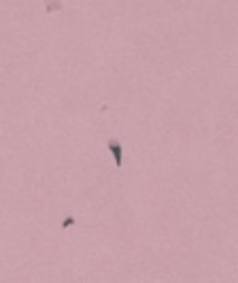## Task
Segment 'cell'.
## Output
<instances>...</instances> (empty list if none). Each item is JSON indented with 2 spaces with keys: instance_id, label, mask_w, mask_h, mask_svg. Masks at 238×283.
Wrapping results in <instances>:
<instances>
[{
  "instance_id": "3",
  "label": "cell",
  "mask_w": 238,
  "mask_h": 283,
  "mask_svg": "<svg viewBox=\"0 0 238 283\" xmlns=\"http://www.w3.org/2000/svg\"><path fill=\"white\" fill-rule=\"evenodd\" d=\"M62 226H64V228H68V226H74V218H64Z\"/></svg>"
},
{
  "instance_id": "1",
  "label": "cell",
  "mask_w": 238,
  "mask_h": 283,
  "mask_svg": "<svg viewBox=\"0 0 238 283\" xmlns=\"http://www.w3.org/2000/svg\"><path fill=\"white\" fill-rule=\"evenodd\" d=\"M107 147H109V152H111V156L115 158V164L121 168V160H123V147H121V143L117 138H111L109 143H107Z\"/></svg>"
},
{
  "instance_id": "2",
  "label": "cell",
  "mask_w": 238,
  "mask_h": 283,
  "mask_svg": "<svg viewBox=\"0 0 238 283\" xmlns=\"http://www.w3.org/2000/svg\"><path fill=\"white\" fill-rule=\"evenodd\" d=\"M62 7H64L62 3H47V5H45V11H47V13H53V11H60Z\"/></svg>"
}]
</instances>
